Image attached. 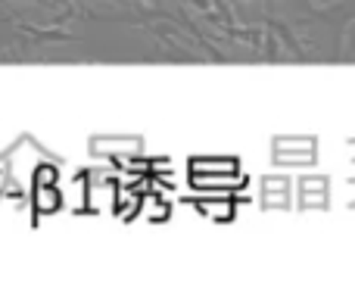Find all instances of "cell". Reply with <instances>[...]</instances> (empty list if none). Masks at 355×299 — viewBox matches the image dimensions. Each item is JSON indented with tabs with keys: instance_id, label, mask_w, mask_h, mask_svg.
<instances>
[{
	"instance_id": "1",
	"label": "cell",
	"mask_w": 355,
	"mask_h": 299,
	"mask_svg": "<svg viewBox=\"0 0 355 299\" xmlns=\"http://www.w3.org/2000/svg\"><path fill=\"white\" fill-rule=\"evenodd\" d=\"M265 25H268V28L277 35V41H281V47H284V53H290V56H293V60H300V62H306V60H309V50H306V44H302L300 37L293 35V28H290L287 22H281V19L268 16V19H265Z\"/></svg>"
},
{
	"instance_id": "3",
	"label": "cell",
	"mask_w": 355,
	"mask_h": 299,
	"mask_svg": "<svg viewBox=\"0 0 355 299\" xmlns=\"http://www.w3.org/2000/svg\"><path fill=\"white\" fill-rule=\"evenodd\" d=\"M262 37H265V60L277 62V60H281V56H284V53H281L284 47H281V41H277V35H275V31L268 28V31H265Z\"/></svg>"
},
{
	"instance_id": "2",
	"label": "cell",
	"mask_w": 355,
	"mask_h": 299,
	"mask_svg": "<svg viewBox=\"0 0 355 299\" xmlns=\"http://www.w3.org/2000/svg\"><path fill=\"white\" fill-rule=\"evenodd\" d=\"M19 31H22L25 37H31L35 44H75V41H78V35L60 28V25L41 28V25H31V22H19Z\"/></svg>"
},
{
	"instance_id": "4",
	"label": "cell",
	"mask_w": 355,
	"mask_h": 299,
	"mask_svg": "<svg viewBox=\"0 0 355 299\" xmlns=\"http://www.w3.org/2000/svg\"><path fill=\"white\" fill-rule=\"evenodd\" d=\"M340 50L343 53H355V22H346L343 35H340Z\"/></svg>"
},
{
	"instance_id": "5",
	"label": "cell",
	"mask_w": 355,
	"mask_h": 299,
	"mask_svg": "<svg viewBox=\"0 0 355 299\" xmlns=\"http://www.w3.org/2000/svg\"><path fill=\"white\" fill-rule=\"evenodd\" d=\"M0 3H6V0H0Z\"/></svg>"
}]
</instances>
